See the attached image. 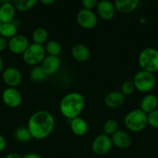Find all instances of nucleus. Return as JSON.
Wrapping results in <instances>:
<instances>
[{
    "instance_id": "f257e3e1",
    "label": "nucleus",
    "mask_w": 158,
    "mask_h": 158,
    "mask_svg": "<svg viewBox=\"0 0 158 158\" xmlns=\"http://www.w3.org/2000/svg\"><path fill=\"white\" fill-rule=\"evenodd\" d=\"M55 127L54 116L46 110H38L29 118L27 128L33 139L43 140L52 134Z\"/></svg>"
},
{
    "instance_id": "f03ea898",
    "label": "nucleus",
    "mask_w": 158,
    "mask_h": 158,
    "mask_svg": "<svg viewBox=\"0 0 158 158\" xmlns=\"http://www.w3.org/2000/svg\"><path fill=\"white\" fill-rule=\"evenodd\" d=\"M85 105V97L77 92H71L61 99L59 105L62 115L70 120L79 117Z\"/></svg>"
},
{
    "instance_id": "7ed1b4c3",
    "label": "nucleus",
    "mask_w": 158,
    "mask_h": 158,
    "mask_svg": "<svg viewBox=\"0 0 158 158\" xmlns=\"http://www.w3.org/2000/svg\"><path fill=\"white\" fill-rule=\"evenodd\" d=\"M124 124L125 127L132 132H141L148 125L147 114L140 109L133 110L124 117Z\"/></svg>"
},
{
    "instance_id": "20e7f679",
    "label": "nucleus",
    "mask_w": 158,
    "mask_h": 158,
    "mask_svg": "<svg viewBox=\"0 0 158 158\" xmlns=\"http://www.w3.org/2000/svg\"><path fill=\"white\" fill-rule=\"evenodd\" d=\"M138 63L142 70L153 73L158 71V50L153 48L143 49L138 56Z\"/></svg>"
},
{
    "instance_id": "39448f33",
    "label": "nucleus",
    "mask_w": 158,
    "mask_h": 158,
    "mask_svg": "<svg viewBox=\"0 0 158 158\" xmlns=\"http://www.w3.org/2000/svg\"><path fill=\"white\" fill-rule=\"evenodd\" d=\"M46 56L44 46L42 45L31 43L23 54V60L29 66H38Z\"/></svg>"
},
{
    "instance_id": "423d86ee",
    "label": "nucleus",
    "mask_w": 158,
    "mask_h": 158,
    "mask_svg": "<svg viewBox=\"0 0 158 158\" xmlns=\"http://www.w3.org/2000/svg\"><path fill=\"white\" fill-rule=\"evenodd\" d=\"M133 82L136 90L141 93H148L154 87L156 79L153 73L141 69L135 74Z\"/></svg>"
},
{
    "instance_id": "0eeeda50",
    "label": "nucleus",
    "mask_w": 158,
    "mask_h": 158,
    "mask_svg": "<svg viewBox=\"0 0 158 158\" xmlns=\"http://www.w3.org/2000/svg\"><path fill=\"white\" fill-rule=\"evenodd\" d=\"M113 144L111 137L105 134L97 136L91 144L92 151L96 155L102 156L108 154L112 148Z\"/></svg>"
},
{
    "instance_id": "6e6552de",
    "label": "nucleus",
    "mask_w": 158,
    "mask_h": 158,
    "mask_svg": "<svg viewBox=\"0 0 158 158\" xmlns=\"http://www.w3.org/2000/svg\"><path fill=\"white\" fill-rule=\"evenodd\" d=\"M77 23L81 27L86 29H91L98 24V18L92 10L82 9L77 13Z\"/></svg>"
},
{
    "instance_id": "1a4fd4ad",
    "label": "nucleus",
    "mask_w": 158,
    "mask_h": 158,
    "mask_svg": "<svg viewBox=\"0 0 158 158\" xmlns=\"http://www.w3.org/2000/svg\"><path fill=\"white\" fill-rule=\"evenodd\" d=\"M29 39L24 35L17 34L8 41V49L11 52L16 55L22 54L26 50L29 46Z\"/></svg>"
},
{
    "instance_id": "9d476101",
    "label": "nucleus",
    "mask_w": 158,
    "mask_h": 158,
    "mask_svg": "<svg viewBox=\"0 0 158 158\" xmlns=\"http://www.w3.org/2000/svg\"><path fill=\"white\" fill-rule=\"evenodd\" d=\"M3 82L9 87L15 88L20 85L23 80V76L21 72L14 66H9L4 69L2 73Z\"/></svg>"
},
{
    "instance_id": "9b49d317",
    "label": "nucleus",
    "mask_w": 158,
    "mask_h": 158,
    "mask_svg": "<svg viewBox=\"0 0 158 158\" xmlns=\"http://www.w3.org/2000/svg\"><path fill=\"white\" fill-rule=\"evenodd\" d=\"M2 99L5 104L10 108H16L20 106L23 97L20 91L14 87H8L2 94Z\"/></svg>"
},
{
    "instance_id": "f8f14e48",
    "label": "nucleus",
    "mask_w": 158,
    "mask_h": 158,
    "mask_svg": "<svg viewBox=\"0 0 158 158\" xmlns=\"http://www.w3.org/2000/svg\"><path fill=\"white\" fill-rule=\"evenodd\" d=\"M98 15L104 20H111L116 15V9L115 5L108 0H102L97 5Z\"/></svg>"
},
{
    "instance_id": "ddd939ff",
    "label": "nucleus",
    "mask_w": 158,
    "mask_h": 158,
    "mask_svg": "<svg viewBox=\"0 0 158 158\" xmlns=\"http://www.w3.org/2000/svg\"><path fill=\"white\" fill-rule=\"evenodd\" d=\"M40 66L47 76H52L59 70L60 67V60L59 56H46Z\"/></svg>"
},
{
    "instance_id": "4468645a",
    "label": "nucleus",
    "mask_w": 158,
    "mask_h": 158,
    "mask_svg": "<svg viewBox=\"0 0 158 158\" xmlns=\"http://www.w3.org/2000/svg\"><path fill=\"white\" fill-rule=\"evenodd\" d=\"M113 146L119 149H127L132 144L131 137L125 131L118 130L111 136Z\"/></svg>"
},
{
    "instance_id": "2eb2a0df",
    "label": "nucleus",
    "mask_w": 158,
    "mask_h": 158,
    "mask_svg": "<svg viewBox=\"0 0 158 158\" xmlns=\"http://www.w3.org/2000/svg\"><path fill=\"white\" fill-rule=\"evenodd\" d=\"M71 56L73 59L79 63H85L91 56L89 48L82 43H77L75 44L71 48Z\"/></svg>"
},
{
    "instance_id": "dca6fc26",
    "label": "nucleus",
    "mask_w": 158,
    "mask_h": 158,
    "mask_svg": "<svg viewBox=\"0 0 158 158\" xmlns=\"http://www.w3.org/2000/svg\"><path fill=\"white\" fill-rule=\"evenodd\" d=\"M125 96L121 91H112L107 94L104 98L105 104L109 108H119L124 104Z\"/></svg>"
},
{
    "instance_id": "f3484780",
    "label": "nucleus",
    "mask_w": 158,
    "mask_h": 158,
    "mask_svg": "<svg viewBox=\"0 0 158 158\" xmlns=\"http://www.w3.org/2000/svg\"><path fill=\"white\" fill-rule=\"evenodd\" d=\"M70 127L74 135L82 137L85 135L88 131V125L83 118L77 117L70 121Z\"/></svg>"
},
{
    "instance_id": "a211bd4d",
    "label": "nucleus",
    "mask_w": 158,
    "mask_h": 158,
    "mask_svg": "<svg viewBox=\"0 0 158 158\" xmlns=\"http://www.w3.org/2000/svg\"><path fill=\"white\" fill-rule=\"evenodd\" d=\"M15 15V8L10 2H4L0 6V22L1 23H12Z\"/></svg>"
},
{
    "instance_id": "6ab92c4d",
    "label": "nucleus",
    "mask_w": 158,
    "mask_h": 158,
    "mask_svg": "<svg viewBox=\"0 0 158 158\" xmlns=\"http://www.w3.org/2000/svg\"><path fill=\"white\" fill-rule=\"evenodd\" d=\"M139 0H115L116 11L120 13L126 14L133 12L139 6Z\"/></svg>"
},
{
    "instance_id": "aec40b11",
    "label": "nucleus",
    "mask_w": 158,
    "mask_h": 158,
    "mask_svg": "<svg viewBox=\"0 0 158 158\" xmlns=\"http://www.w3.org/2000/svg\"><path fill=\"white\" fill-rule=\"evenodd\" d=\"M158 99L153 94H147L141 100L140 108L141 110L145 114H148L157 109Z\"/></svg>"
},
{
    "instance_id": "412c9836",
    "label": "nucleus",
    "mask_w": 158,
    "mask_h": 158,
    "mask_svg": "<svg viewBox=\"0 0 158 158\" xmlns=\"http://www.w3.org/2000/svg\"><path fill=\"white\" fill-rule=\"evenodd\" d=\"M17 35V27L14 23H2L0 27V35L6 40H10Z\"/></svg>"
},
{
    "instance_id": "4be33fe9",
    "label": "nucleus",
    "mask_w": 158,
    "mask_h": 158,
    "mask_svg": "<svg viewBox=\"0 0 158 158\" xmlns=\"http://www.w3.org/2000/svg\"><path fill=\"white\" fill-rule=\"evenodd\" d=\"M14 137L17 141L22 142V143H26V142L30 141L33 139L27 127H20L15 129V132H14Z\"/></svg>"
},
{
    "instance_id": "5701e85b",
    "label": "nucleus",
    "mask_w": 158,
    "mask_h": 158,
    "mask_svg": "<svg viewBox=\"0 0 158 158\" xmlns=\"http://www.w3.org/2000/svg\"><path fill=\"white\" fill-rule=\"evenodd\" d=\"M32 39L33 43L36 44L42 45L47 43L48 40V32L43 28H37L33 32Z\"/></svg>"
},
{
    "instance_id": "b1692460",
    "label": "nucleus",
    "mask_w": 158,
    "mask_h": 158,
    "mask_svg": "<svg viewBox=\"0 0 158 158\" xmlns=\"http://www.w3.org/2000/svg\"><path fill=\"white\" fill-rule=\"evenodd\" d=\"M44 49L46 53L49 56H59L62 50L60 44L55 40L48 41L45 45Z\"/></svg>"
},
{
    "instance_id": "393cba45",
    "label": "nucleus",
    "mask_w": 158,
    "mask_h": 158,
    "mask_svg": "<svg viewBox=\"0 0 158 158\" xmlns=\"http://www.w3.org/2000/svg\"><path fill=\"white\" fill-rule=\"evenodd\" d=\"M38 0H13V5L15 9L21 12H26L32 9Z\"/></svg>"
},
{
    "instance_id": "a878e982",
    "label": "nucleus",
    "mask_w": 158,
    "mask_h": 158,
    "mask_svg": "<svg viewBox=\"0 0 158 158\" xmlns=\"http://www.w3.org/2000/svg\"><path fill=\"white\" fill-rule=\"evenodd\" d=\"M30 79L33 82L44 81L47 77V75L44 73L40 66H35L30 71Z\"/></svg>"
},
{
    "instance_id": "bb28decb",
    "label": "nucleus",
    "mask_w": 158,
    "mask_h": 158,
    "mask_svg": "<svg viewBox=\"0 0 158 158\" xmlns=\"http://www.w3.org/2000/svg\"><path fill=\"white\" fill-rule=\"evenodd\" d=\"M119 128V123L116 120L113 119H109L106 120L105 123L103 125V132L106 135L111 137L114 133H116L118 131Z\"/></svg>"
},
{
    "instance_id": "cd10ccee",
    "label": "nucleus",
    "mask_w": 158,
    "mask_h": 158,
    "mask_svg": "<svg viewBox=\"0 0 158 158\" xmlns=\"http://www.w3.org/2000/svg\"><path fill=\"white\" fill-rule=\"evenodd\" d=\"M135 90H136V88H135L134 83H133V81H130V80H126L121 86L120 91L125 97L133 94Z\"/></svg>"
},
{
    "instance_id": "c85d7f7f",
    "label": "nucleus",
    "mask_w": 158,
    "mask_h": 158,
    "mask_svg": "<svg viewBox=\"0 0 158 158\" xmlns=\"http://www.w3.org/2000/svg\"><path fill=\"white\" fill-rule=\"evenodd\" d=\"M147 124L151 127L158 129V110H155L153 112L147 114Z\"/></svg>"
},
{
    "instance_id": "c756f323",
    "label": "nucleus",
    "mask_w": 158,
    "mask_h": 158,
    "mask_svg": "<svg viewBox=\"0 0 158 158\" xmlns=\"http://www.w3.org/2000/svg\"><path fill=\"white\" fill-rule=\"evenodd\" d=\"M98 5V0H82V6L84 9L91 10Z\"/></svg>"
},
{
    "instance_id": "7c9ffc66",
    "label": "nucleus",
    "mask_w": 158,
    "mask_h": 158,
    "mask_svg": "<svg viewBox=\"0 0 158 158\" xmlns=\"http://www.w3.org/2000/svg\"><path fill=\"white\" fill-rule=\"evenodd\" d=\"M8 47V41L6 39L0 35V52L4 51Z\"/></svg>"
},
{
    "instance_id": "2f4dec72",
    "label": "nucleus",
    "mask_w": 158,
    "mask_h": 158,
    "mask_svg": "<svg viewBox=\"0 0 158 158\" xmlns=\"http://www.w3.org/2000/svg\"><path fill=\"white\" fill-rule=\"evenodd\" d=\"M22 158H43L42 156L40 154H37V153H28V154H24L22 156Z\"/></svg>"
},
{
    "instance_id": "473e14b6",
    "label": "nucleus",
    "mask_w": 158,
    "mask_h": 158,
    "mask_svg": "<svg viewBox=\"0 0 158 158\" xmlns=\"http://www.w3.org/2000/svg\"><path fill=\"white\" fill-rule=\"evenodd\" d=\"M6 147V139L4 138L2 135L0 134V152L3 151Z\"/></svg>"
},
{
    "instance_id": "72a5a7b5",
    "label": "nucleus",
    "mask_w": 158,
    "mask_h": 158,
    "mask_svg": "<svg viewBox=\"0 0 158 158\" xmlns=\"http://www.w3.org/2000/svg\"><path fill=\"white\" fill-rule=\"evenodd\" d=\"M5 158H22V156L17 153H9L5 157Z\"/></svg>"
},
{
    "instance_id": "f704fd0d",
    "label": "nucleus",
    "mask_w": 158,
    "mask_h": 158,
    "mask_svg": "<svg viewBox=\"0 0 158 158\" xmlns=\"http://www.w3.org/2000/svg\"><path fill=\"white\" fill-rule=\"evenodd\" d=\"M38 1H40L43 4L49 6V5H52L53 3H54L55 0H38Z\"/></svg>"
},
{
    "instance_id": "c9c22d12",
    "label": "nucleus",
    "mask_w": 158,
    "mask_h": 158,
    "mask_svg": "<svg viewBox=\"0 0 158 158\" xmlns=\"http://www.w3.org/2000/svg\"><path fill=\"white\" fill-rule=\"evenodd\" d=\"M3 70H4V62H3L1 55H0V74L2 73Z\"/></svg>"
},
{
    "instance_id": "e433bc0d",
    "label": "nucleus",
    "mask_w": 158,
    "mask_h": 158,
    "mask_svg": "<svg viewBox=\"0 0 158 158\" xmlns=\"http://www.w3.org/2000/svg\"><path fill=\"white\" fill-rule=\"evenodd\" d=\"M1 25H2V23H1V22H0V27H1Z\"/></svg>"
}]
</instances>
